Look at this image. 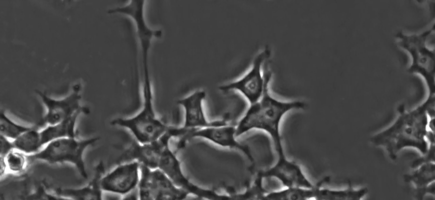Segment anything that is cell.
I'll use <instances>...</instances> for the list:
<instances>
[{
    "instance_id": "obj_1",
    "label": "cell",
    "mask_w": 435,
    "mask_h": 200,
    "mask_svg": "<svg viewBox=\"0 0 435 200\" xmlns=\"http://www.w3.org/2000/svg\"><path fill=\"white\" fill-rule=\"evenodd\" d=\"M400 115L389 128L375 134L370 139L375 146L384 148L392 160L405 148L418 150L422 155L429 148L426 135L430 118H434V94L412 110L406 112L400 108Z\"/></svg>"
},
{
    "instance_id": "obj_2",
    "label": "cell",
    "mask_w": 435,
    "mask_h": 200,
    "mask_svg": "<svg viewBox=\"0 0 435 200\" xmlns=\"http://www.w3.org/2000/svg\"><path fill=\"white\" fill-rule=\"evenodd\" d=\"M272 77L268 78L260 98L250 104L236 124V136L238 138L252 130H262L270 136L280 157L285 156L280 132L282 120L291 110L304 109L306 104L301 100H282L274 98L269 88Z\"/></svg>"
},
{
    "instance_id": "obj_3",
    "label": "cell",
    "mask_w": 435,
    "mask_h": 200,
    "mask_svg": "<svg viewBox=\"0 0 435 200\" xmlns=\"http://www.w3.org/2000/svg\"><path fill=\"white\" fill-rule=\"evenodd\" d=\"M142 105L138 114L130 118H117L110 122L112 126L126 128L136 141L142 144L158 139L172 126L163 122L156 114L149 73L142 74Z\"/></svg>"
},
{
    "instance_id": "obj_4",
    "label": "cell",
    "mask_w": 435,
    "mask_h": 200,
    "mask_svg": "<svg viewBox=\"0 0 435 200\" xmlns=\"http://www.w3.org/2000/svg\"><path fill=\"white\" fill-rule=\"evenodd\" d=\"M99 140L98 137L80 138L77 136L52 140L38 152L28 155L30 162L41 161L49 164L73 165L84 178H88L84 154L86 150Z\"/></svg>"
},
{
    "instance_id": "obj_5",
    "label": "cell",
    "mask_w": 435,
    "mask_h": 200,
    "mask_svg": "<svg viewBox=\"0 0 435 200\" xmlns=\"http://www.w3.org/2000/svg\"><path fill=\"white\" fill-rule=\"evenodd\" d=\"M434 28L419 34L396 35L399 46L410 54L412 62L410 72L418 74L424 80L430 94H434V50L428 48L427 41Z\"/></svg>"
},
{
    "instance_id": "obj_6",
    "label": "cell",
    "mask_w": 435,
    "mask_h": 200,
    "mask_svg": "<svg viewBox=\"0 0 435 200\" xmlns=\"http://www.w3.org/2000/svg\"><path fill=\"white\" fill-rule=\"evenodd\" d=\"M271 54L270 49L265 47L256 55L246 72L238 78L220 86L218 89L222 92H238L250 104L258 101L262 95L268 78L272 75L270 71L262 70L264 62Z\"/></svg>"
},
{
    "instance_id": "obj_7",
    "label": "cell",
    "mask_w": 435,
    "mask_h": 200,
    "mask_svg": "<svg viewBox=\"0 0 435 200\" xmlns=\"http://www.w3.org/2000/svg\"><path fill=\"white\" fill-rule=\"evenodd\" d=\"M138 185V196L140 200H180L189 194L176 186L160 168H150L140 164Z\"/></svg>"
},
{
    "instance_id": "obj_8",
    "label": "cell",
    "mask_w": 435,
    "mask_h": 200,
    "mask_svg": "<svg viewBox=\"0 0 435 200\" xmlns=\"http://www.w3.org/2000/svg\"><path fill=\"white\" fill-rule=\"evenodd\" d=\"M184 132L185 130L182 126H172L162 136L154 141L142 144L135 140L124 150L119 162L136 160L150 168H157L162 153L170 146L171 139L179 138Z\"/></svg>"
},
{
    "instance_id": "obj_9",
    "label": "cell",
    "mask_w": 435,
    "mask_h": 200,
    "mask_svg": "<svg viewBox=\"0 0 435 200\" xmlns=\"http://www.w3.org/2000/svg\"><path fill=\"white\" fill-rule=\"evenodd\" d=\"M158 168L164 172L178 188L185 190L189 195L200 199L231 200L226 193L217 192L214 189L200 186L186 176L183 172L180 161L176 152L167 146L160 158Z\"/></svg>"
},
{
    "instance_id": "obj_10",
    "label": "cell",
    "mask_w": 435,
    "mask_h": 200,
    "mask_svg": "<svg viewBox=\"0 0 435 200\" xmlns=\"http://www.w3.org/2000/svg\"><path fill=\"white\" fill-rule=\"evenodd\" d=\"M194 138L206 140L224 148L238 150L246 156L251 163L254 162L249 147L236 140V124L228 122L222 126L188 130L184 136L179 138L176 150L184 148L188 141Z\"/></svg>"
},
{
    "instance_id": "obj_11",
    "label": "cell",
    "mask_w": 435,
    "mask_h": 200,
    "mask_svg": "<svg viewBox=\"0 0 435 200\" xmlns=\"http://www.w3.org/2000/svg\"><path fill=\"white\" fill-rule=\"evenodd\" d=\"M81 90V84H76L72 86V90L68 95L60 99L52 98L45 93L36 90V93L46 108V114L42 118L43 123L46 125L54 124L76 114H89V108L80 105Z\"/></svg>"
},
{
    "instance_id": "obj_12",
    "label": "cell",
    "mask_w": 435,
    "mask_h": 200,
    "mask_svg": "<svg viewBox=\"0 0 435 200\" xmlns=\"http://www.w3.org/2000/svg\"><path fill=\"white\" fill-rule=\"evenodd\" d=\"M140 164L136 160L120 162L104 174L101 181L103 192L126 196L137 188L140 178Z\"/></svg>"
},
{
    "instance_id": "obj_13",
    "label": "cell",
    "mask_w": 435,
    "mask_h": 200,
    "mask_svg": "<svg viewBox=\"0 0 435 200\" xmlns=\"http://www.w3.org/2000/svg\"><path fill=\"white\" fill-rule=\"evenodd\" d=\"M206 98V91L198 90L178 100V104L183 108L184 112L183 128L192 130L222 126L229 122L226 116L214 120H208L204 107Z\"/></svg>"
},
{
    "instance_id": "obj_14",
    "label": "cell",
    "mask_w": 435,
    "mask_h": 200,
    "mask_svg": "<svg viewBox=\"0 0 435 200\" xmlns=\"http://www.w3.org/2000/svg\"><path fill=\"white\" fill-rule=\"evenodd\" d=\"M259 173L264 178H276L285 188H310L314 185L306 176L300 166L287 159L286 156L278 157L272 167Z\"/></svg>"
},
{
    "instance_id": "obj_15",
    "label": "cell",
    "mask_w": 435,
    "mask_h": 200,
    "mask_svg": "<svg viewBox=\"0 0 435 200\" xmlns=\"http://www.w3.org/2000/svg\"><path fill=\"white\" fill-rule=\"evenodd\" d=\"M104 172V166L101 161L96 166L92 178L86 186L79 188H57L54 192L60 199L102 200L104 192L101 181Z\"/></svg>"
},
{
    "instance_id": "obj_16",
    "label": "cell",
    "mask_w": 435,
    "mask_h": 200,
    "mask_svg": "<svg viewBox=\"0 0 435 200\" xmlns=\"http://www.w3.org/2000/svg\"><path fill=\"white\" fill-rule=\"evenodd\" d=\"M411 174L404 176L406 182L412 183L415 188L417 199H422L426 194L434 195V162L421 164Z\"/></svg>"
},
{
    "instance_id": "obj_17",
    "label": "cell",
    "mask_w": 435,
    "mask_h": 200,
    "mask_svg": "<svg viewBox=\"0 0 435 200\" xmlns=\"http://www.w3.org/2000/svg\"><path fill=\"white\" fill-rule=\"evenodd\" d=\"M322 183L315 184L314 200H358L364 198L368 192L366 188H354L349 185L342 190H334L322 188Z\"/></svg>"
},
{
    "instance_id": "obj_18",
    "label": "cell",
    "mask_w": 435,
    "mask_h": 200,
    "mask_svg": "<svg viewBox=\"0 0 435 200\" xmlns=\"http://www.w3.org/2000/svg\"><path fill=\"white\" fill-rule=\"evenodd\" d=\"M80 115L76 114L58 124L46 125V128L40 130L42 146L56 139L77 136L76 126Z\"/></svg>"
},
{
    "instance_id": "obj_19",
    "label": "cell",
    "mask_w": 435,
    "mask_h": 200,
    "mask_svg": "<svg viewBox=\"0 0 435 200\" xmlns=\"http://www.w3.org/2000/svg\"><path fill=\"white\" fill-rule=\"evenodd\" d=\"M42 124L34 125L16 139L12 140L14 148L28 155L34 154L43 147L39 127Z\"/></svg>"
},
{
    "instance_id": "obj_20",
    "label": "cell",
    "mask_w": 435,
    "mask_h": 200,
    "mask_svg": "<svg viewBox=\"0 0 435 200\" xmlns=\"http://www.w3.org/2000/svg\"><path fill=\"white\" fill-rule=\"evenodd\" d=\"M0 166L6 170V174H20L26 171L31 164L28 155L14 148L5 156H0Z\"/></svg>"
},
{
    "instance_id": "obj_21",
    "label": "cell",
    "mask_w": 435,
    "mask_h": 200,
    "mask_svg": "<svg viewBox=\"0 0 435 200\" xmlns=\"http://www.w3.org/2000/svg\"><path fill=\"white\" fill-rule=\"evenodd\" d=\"M314 186L310 188L291 187L266 192L264 200H306L314 199Z\"/></svg>"
},
{
    "instance_id": "obj_22",
    "label": "cell",
    "mask_w": 435,
    "mask_h": 200,
    "mask_svg": "<svg viewBox=\"0 0 435 200\" xmlns=\"http://www.w3.org/2000/svg\"><path fill=\"white\" fill-rule=\"evenodd\" d=\"M264 178L259 173L256 174L254 182L243 192H228L232 200H264L266 193L264 188Z\"/></svg>"
},
{
    "instance_id": "obj_23",
    "label": "cell",
    "mask_w": 435,
    "mask_h": 200,
    "mask_svg": "<svg viewBox=\"0 0 435 200\" xmlns=\"http://www.w3.org/2000/svg\"><path fill=\"white\" fill-rule=\"evenodd\" d=\"M33 126H28L18 124L9 118L3 111L0 112V132L6 138L14 140Z\"/></svg>"
},
{
    "instance_id": "obj_24",
    "label": "cell",
    "mask_w": 435,
    "mask_h": 200,
    "mask_svg": "<svg viewBox=\"0 0 435 200\" xmlns=\"http://www.w3.org/2000/svg\"><path fill=\"white\" fill-rule=\"evenodd\" d=\"M434 162V144H429L428 150L427 152L420 158L414 160L412 164V168H415L421 164L426 162Z\"/></svg>"
},
{
    "instance_id": "obj_25",
    "label": "cell",
    "mask_w": 435,
    "mask_h": 200,
    "mask_svg": "<svg viewBox=\"0 0 435 200\" xmlns=\"http://www.w3.org/2000/svg\"><path fill=\"white\" fill-rule=\"evenodd\" d=\"M0 156H4L14 148L12 140L2 135H0Z\"/></svg>"
}]
</instances>
